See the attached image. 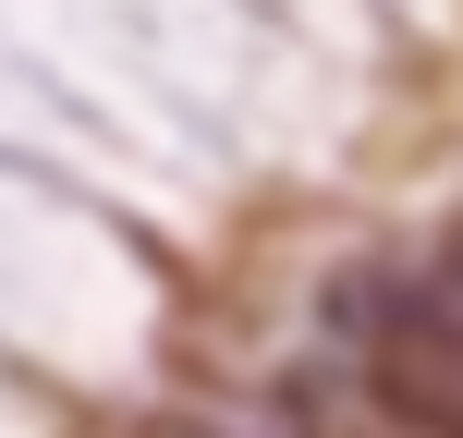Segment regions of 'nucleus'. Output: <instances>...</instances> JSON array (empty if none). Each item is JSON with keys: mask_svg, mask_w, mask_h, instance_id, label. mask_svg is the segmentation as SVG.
Listing matches in <instances>:
<instances>
[{"mask_svg": "<svg viewBox=\"0 0 463 438\" xmlns=\"http://www.w3.org/2000/svg\"><path fill=\"white\" fill-rule=\"evenodd\" d=\"M146 438H244V426H220V415H171V426H146Z\"/></svg>", "mask_w": 463, "mask_h": 438, "instance_id": "nucleus-1", "label": "nucleus"}]
</instances>
